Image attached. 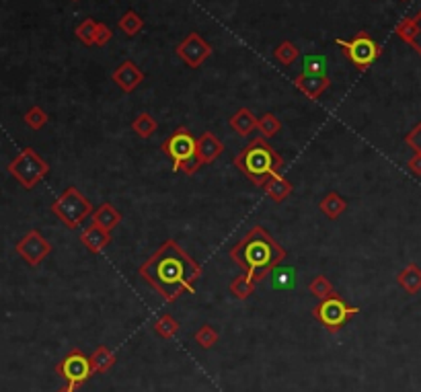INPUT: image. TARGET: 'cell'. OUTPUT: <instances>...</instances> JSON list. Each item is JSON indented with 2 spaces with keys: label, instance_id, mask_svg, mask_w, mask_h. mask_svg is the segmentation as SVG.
Here are the masks:
<instances>
[{
  "label": "cell",
  "instance_id": "6da1fadb",
  "mask_svg": "<svg viewBox=\"0 0 421 392\" xmlns=\"http://www.w3.org/2000/svg\"><path fill=\"white\" fill-rule=\"evenodd\" d=\"M138 273L163 296L165 302H175L181 294L195 287L202 267L179 247V243L165 241L146 263H142Z\"/></svg>",
  "mask_w": 421,
  "mask_h": 392
},
{
  "label": "cell",
  "instance_id": "7a4b0ae2",
  "mask_svg": "<svg viewBox=\"0 0 421 392\" xmlns=\"http://www.w3.org/2000/svg\"><path fill=\"white\" fill-rule=\"evenodd\" d=\"M232 261L251 280L259 282L286 259V249L269 236L263 226H255L243 241L230 249Z\"/></svg>",
  "mask_w": 421,
  "mask_h": 392
},
{
  "label": "cell",
  "instance_id": "3957f363",
  "mask_svg": "<svg viewBox=\"0 0 421 392\" xmlns=\"http://www.w3.org/2000/svg\"><path fill=\"white\" fill-rule=\"evenodd\" d=\"M235 165L257 187H263L267 179L280 173V169L283 167V158L263 136H259V138H253L237 154Z\"/></svg>",
  "mask_w": 421,
  "mask_h": 392
},
{
  "label": "cell",
  "instance_id": "277c9868",
  "mask_svg": "<svg viewBox=\"0 0 421 392\" xmlns=\"http://www.w3.org/2000/svg\"><path fill=\"white\" fill-rule=\"evenodd\" d=\"M161 148L167 156H171L173 171H183L187 175H193L204 165L198 156V140L183 126L177 128L175 132L163 142Z\"/></svg>",
  "mask_w": 421,
  "mask_h": 392
},
{
  "label": "cell",
  "instance_id": "5b68a950",
  "mask_svg": "<svg viewBox=\"0 0 421 392\" xmlns=\"http://www.w3.org/2000/svg\"><path fill=\"white\" fill-rule=\"evenodd\" d=\"M8 173L25 189H34L41 179L50 173V165L37 154L34 148H23L8 165Z\"/></svg>",
  "mask_w": 421,
  "mask_h": 392
},
{
  "label": "cell",
  "instance_id": "8992f818",
  "mask_svg": "<svg viewBox=\"0 0 421 392\" xmlns=\"http://www.w3.org/2000/svg\"><path fill=\"white\" fill-rule=\"evenodd\" d=\"M360 312V308L355 306H350L337 292L325 300H320V304L315 306L313 310V317L316 321L320 322L329 333H337L341 331L348 322Z\"/></svg>",
  "mask_w": 421,
  "mask_h": 392
},
{
  "label": "cell",
  "instance_id": "52a82bcc",
  "mask_svg": "<svg viewBox=\"0 0 421 392\" xmlns=\"http://www.w3.org/2000/svg\"><path fill=\"white\" fill-rule=\"evenodd\" d=\"M52 212L68 228H78L89 216H93V206L76 187H68L60 197H56V202L52 204Z\"/></svg>",
  "mask_w": 421,
  "mask_h": 392
},
{
  "label": "cell",
  "instance_id": "ba28073f",
  "mask_svg": "<svg viewBox=\"0 0 421 392\" xmlns=\"http://www.w3.org/2000/svg\"><path fill=\"white\" fill-rule=\"evenodd\" d=\"M335 43L344 50V54L350 58V62L357 70H368L383 54L381 45L366 31L355 33L351 39H337Z\"/></svg>",
  "mask_w": 421,
  "mask_h": 392
},
{
  "label": "cell",
  "instance_id": "9c48e42d",
  "mask_svg": "<svg viewBox=\"0 0 421 392\" xmlns=\"http://www.w3.org/2000/svg\"><path fill=\"white\" fill-rule=\"evenodd\" d=\"M56 372L60 374V378L66 384H72L76 389L95 374L93 365H91V357L84 356L80 349H72L71 354L56 365Z\"/></svg>",
  "mask_w": 421,
  "mask_h": 392
},
{
  "label": "cell",
  "instance_id": "30bf717a",
  "mask_svg": "<svg viewBox=\"0 0 421 392\" xmlns=\"http://www.w3.org/2000/svg\"><path fill=\"white\" fill-rule=\"evenodd\" d=\"M175 52L189 68H200L210 58L212 45L200 33H187V37L177 45Z\"/></svg>",
  "mask_w": 421,
  "mask_h": 392
},
{
  "label": "cell",
  "instance_id": "8fae6325",
  "mask_svg": "<svg viewBox=\"0 0 421 392\" xmlns=\"http://www.w3.org/2000/svg\"><path fill=\"white\" fill-rule=\"evenodd\" d=\"M17 252H19L31 267H36V265H39V263L52 252V245L41 236L39 230H29V232L17 243Z\"/></svg>",
  "mask_w": 421,
  "mask_h": 392
},
{
  "label": "cell",
  "instance_id": "7c38bea8",
  "mask_svg": "<svg viewBox=\"0 0 421 392\" xmlns=\"http://www.w3.org/2000/svg\"><path fill=\"white\" fill-rule=\"evenodd\" d=\"M113 82H117V86L124 91V93H132L140 86V82L144 80V72L136 66V62L128 60L124 64H119L113 74H111Z\"/></svg>",
  "mask_w": 421,
  "mask_h": 392
},
{
  "label": "cell",
  "instance_id": "4fadbf2b",
  "mask_svg": "<svg viewBox=\"0 0 421 392\" xmlns=\"http://www.w3.org/2000/svg\"><path fill=\"white\" fill-rule=\"evenodd\" d=\"M294 84H296V89H298L304 97H309L311 101H316V99L323 95V91H327V89L331 86V80H329L327 74H325V76L300 74V76H296Z\"/></svg>",
  "mask_w": 421,
  "mask_h": 392
},
{
  "label": "cell",
  "instance_id": "5bb4252c",
  "mask_svg": "<svg viewBox=\"0 0 421 392\" xmlns=\"http://www.w3.org/2000/svg\"><path fill=\"white\" fill-rule=\"evenodd\" d=\"M80 243L87 247V249L91 250V252H101V250L105 249L107 245L111 243V234H109V230L105 228H101V226H97V224H89L82 232H80Z\"/></svg>",
  "mask_w": 421,
  "mask_h": 392
},
{
  "label": "cell",
  "instance_id": "9a60e30c",
  "mask_svg": "<svg viewBox=\"0 0 421 392\" xmlns=\"http://www.w3.org/2000/svg\"><path fill=\"white\" fill-rule=\"evenodd\" d=\"M224 146L222 142L212 134V132H204L200 138H198V156L204 165H210L214 163L220 154H222Z\"/></svg>",
  "mask_w": 421,
  "mask_h": 392
},
{
  "label": "cell",
  "instance_id": "2e32d148",
  "mask_svg": "<svg viewBox=\"0 0 421 392\" xmlns=\"http://www.w3.org/2000/svg\"><path fill=\"white\" fill-rule=\"evenodd\" d=\"M263 191L267 193V197H269L272 202L281 204L286 197H290V193H292V183L286 177H281V175H274V177H269L265 181Z\"/></svg>",
  "mask_w": 421,
  "mask_h": 392
},
{
  "label": "cell",
  "instance_id": "e0dca14e",
  "mask_svg": "<svg viewBox=\"0 0 421 392\" xmlns=\"http://www.w3.org/2000/svg\"><path fill=\"white\" fill-rule=\"evenodd\" d=\"M230 128L239 134V136H249L257 130V117L253 115V111L246 107H241L232 117H230Z\"/></svg>",
  "mask_w": 421,
  "mask_h": 392
},
{
  "label": "cell",
  "instance_id": "ac0fdd59",
  "mask_svg": "<svg viewBox=\"0 0 421 392\" xmlns=\"http://www.w3.org/2000/svg\"><path fill=\"white\" fill-rule=\"evenodd\" d=\"M318 208H320V212L327 216L329 220H337L339 216L348 210V202H346L339 193L331 191V193H327V195L320 199Z\"/></svg>",
  "mask_w": 421,
  "mask_h": 392
},
{
  "label": "cell",
  "instance_id": "d6986e66",
  "mask_svg": "<svg viewBox=\"0 0 421 392\" xmlns=\"http://www.w3.org/2000/svg\"><path fill=\"white\" fill-rule=\"evenodd\" d=\"M298 284V273L294 267L288 265H278L272 269V285L274 289H292Z\"/></svg>",
  "mask_w": 421,
  "mask_h": 392
},
{
  "label": "cell",
  "instance_id": "ffe728a7",
  "mask_svg": "<svg viewBox=\"0 0 421 392\" xmlns=\"http://www.w3.org/2000/svg\"><path fill=\"white\" fill-rule=\"evenodd\" d=\"M399 285L407 292V294H418L421 289V267L415 263H409L399 276H397Z\"/></svg>",
  "mask_w": 421,
  "mask_h": 392
},
{
  "label": "cell",
  "instance_id": "44dd1931",
  "mask_svg": "<svg viewBox=\"0 0 421 392\" xmlns=\"http://www.w3.org/2000/svg\"><path fill=\"white\" fill-rule=\"evenodd\" d=\"M93 224L105 228V230H113L119 222H121V214L117 208H113L111 204H103L97 208V212H93Z\"/></svg>",
  "mask_w": 421,
  "mask_h": 392
},
{
  "label": "cell",
  "instance_id": "7402d4cb",
  "mask_svg": "<svg viewBox=\"0 0 421 392\" xmlns=\"http://www.w3.org/2000/svg\"><path fill=\"white\" fill-rule=\"evenodd\" d=\"M113 363H115V354L107 345H99L91 356L93 372H97V374H105L109 368H113Z\"/></svg>",
  "mask_w": 421,
  "mask_h": 392
},
{
  "label": "cell",
  "instance_id": "603a6c76",
  "mask_svg": "<svg viewBox=\"0 0 421 392\" xmlns=\"http://www.w3.org/2000/svg\"><path fill=\"white\" fill-rule=\"evenodd\" d=\"M255 285H257V282H255V280H251L249 276L241 273L239 278H235V280L230 282L228 289H230V294H232L235 298H239V300H245V298H249V296H251V294L255 292Z\"/></svg>",
  "mask_w": 421,
  "mask_h": 392
},
{
  "label": "cell",
  "instance_id": "cb8c5ba5",
  "mask_svg": "<svg viewBox=\"0 0 421 392\" xmlns=\"http://www.w3.org/2000/svg\"><path fill=\"white\" fill-rule=\"evenodd\" d=\"M158 123L150 113H140L134 121H132V130L140 136V138H150L156 132Z\"/></svg>",
  "mask_w": 421,
  "mask_h": 392
},
{
  "label": "cell",
  "instance_id": "d4e9b609",
  "mask_svg": "<svg viewBox=\"0 0 421 392\" xmlns=\"http://www.w3.org/2000/svg\"><path fill=\"white\" fill-rule=\"evenodd\" d=\"M257 130L261 132V136L265 140L274 138L276 134L281 132V121L274 113H265V115H261V119H257Z\"/></svg>",
  "mask_w": 421,
  "mask_h": 392
},
{
  "label": "cell",
  "instance_id": "484cf974",
  "mask_svg": "<svg viewBox=\"0 0 421 392\" xmlns=\"http://www.w3.org/2000/svg\"><path fill=\"white\" fill-rule=\"evenodd\" d=\"M142 27H144V21H142L140 15L134 13V10H128V13L119 19V29H121L126 36H138L142 31Z\"/></svg>",
  "mask_w": 421,
  "mask_h": 392
},
{
  "label": "cell",
  "instance_id": "4316f807",
  "mask_svg": "<svg viewBox=\"0 0 421 392\" xmlns=\"http://www.w3.org/2000/svg\"><path fill=\"white\" fill-rule=\"evenodd\" d=\"M154 333L161 339H173L177 333H179V322L171 315H163L158 321L154 322Z\"/></svg>",
  "mask_w": 421,
  "mask_h": 392
},
{
  "label": "cell",
  "instance_id": "83f0119b",
  "mask_svg": "<svg viewBox=\"0 0 421 392\" xmlns=\"http://www.w3.org/2000/svg\"><path fill=\"white\" fill-rule=\"evenodd\" d=\"M298 54H300V50L292 43V41H281L280 45L274 50V56H276V60L283 64V66H290V64H294V60L298 58Z\"/></svg>",
  "mask_w": 421,
  "mask_h": 392
},
{
  "label": "cell",
  "instance_id": "f1b7e54d",
  "mask_svg": "<svg viewBox=\"0 0 421 392\" xmlns=\"http://www.w3.org/2000/svg\"><path fill=\"white\" fill-rule=\"evenodd\" d=\"M327 72V60L323 56L309 54L302 60V74H311V76H325Z\"/></svg>",
  "mask_w": 421,
  "mask_h": 392
},
{
  "label": "cell",
  "instance_id": "f546056e",
  "mask_svg": "<svg viewBox=\"0 0 421 392\" xmlns=\"http://www.w3.org/2000/svg\"><path fill=\"white\" fill-rule=\"evenodd\" d=\"M193 339H195V343L200 345V347H204V349H210L214 347L218 341H220V335H218V331L210 326V324H204V326H200L198 329V333L193 335Z\"/></svg>",
  "mask_w": 421,
  "mask_h": 392
},
{
  "label": "cell",
  "instance_id": "4dcf8cb0",
  "mask_svg": "<svg viewBox=\"0 0 421 392\" xmlns=\"http://www.w3.org/2000/svg\"><path fill=\"white\" fill-rule=\"evenodd\" d=\"M309 289L318 300H325V298H329V296L335 294V287H333V284L325 276H316L315 280L311 282V285H309Z\"/></svg>",
  "mask_w": 421,
  "mask_h": 392
},
{
  "label": "cell",
  "instance_id": "1f68e13d",
  "mask_svg": "<svg viewBox=\"0 0 421 392\" xmlns=\"http://www.w3.org/2000/svg\"><path fill=\"white\" fill-rule=\"evenodd\" d=\"M97 25L93 19H84L78 27H76V37L84 43V45H95V33H97Z\"/></svg>",
  "mask_w": 421,
  "mask_h": 392
},
{
  "label": "cell",
  "instance_id": "d6a6232c",
  "mask_svg": "<svg viewBox=\"0 0 421 392\" xmlns=\"http://www.w3.org/2000/svg\"><path fill=\"white\" fill-rule=\"evenodd\" d=\"M23 119H25V123H27L31 130H41V128L47 123V113H45V111H43L41 107H37L36 105V107H31L29 111H27V113H25V117H23Z\"/></svg>",
  "mask_w": 421,
  "mask_h": 392
},
{
  "label": "cell",
  "instance_id": "836d02e7",
  "mask_svg": "<svg viewBox=\"0 0 421 392\" xmlns=\"http://www.w3.org/2000/svg\"><path fill=\"white\" fill-rule=\"evenodd\" d=\"M405 142H407V146H409L415 154H421V121L405 136Z\"/></svg>",
  "mask_w": 421,
  "mask_h": 392
},
{
  "label": "cell",
  "instance_id": "e575fe53",
  "mask_svg": "<svg viewBox=\"0 0 421 392\" xmlns=\"http://www.w3.org/2000/svg\"><path fill=\"white\" fill-rule=\"evenodd\" d=\"M111 29L107 27L105 23H99L97 25V33H95V45H99V47H103L109 43V39H111Z\"/></svg>",
  "mask_w": 421,
  "mask_h": 392
},
{
  "label": "cell",
  "instance_id": "d590c367",
  "mask_svg": "<svg viewBox=\"0 0 421 392\" xmlns=\"http://www.w3.org/2000/svg\"><path fill=\"white\" fill-rule=\"evenodd\" d=\"M413 23H415V33H413V39H411L409 45L421 56V10L413 17Z\"/></svg>",
  "mask_w": 421,
  "mask_h": 392
},
{
  "label": "cell",
  "instance_id": "8d00e7d4",
  "mask_svg": "<svg viewBox=\"0 0 421 392\" xmlns=\"http://www.w3.org/2000/svg\"><path fill=\"white\" fill-rule=\"evenodd\" d=\"M407 167H409V171H411L413 175L421 177V154H415V152H413V156L409 158Z\"/></svg>",
  "mask_w": 421,
  "mask_h": 392
},
{
  "label": "cell",
  "instance_id": "74e56055",
  "mask_svg": "<svg viewBox=\"0 0 421 392\" xmlns=\"http://www.w3.org/2000/svg\"><path fill=\"white\" fill-rule=\"evenodd\" d=\"M58 392H76V386H72V384H64L62 389Z\"/></svg>",
  "mask_w": 421,
  "mask_h": 392
},
{
  "label": "cell",
  "instance_id": "f35d334b",
  "mask_svg": "<svg viewBox=\"0 0 421 392\" xmlns=\"http://www.w3.org/2000/svg\"><path fill=\"white\" fill-rule=\"evenodd\" d=\"M403 2H405V0H403Z\"/></svg>",
  "mask_w": 421,
  "mask_h": 392
}]
</instances>
